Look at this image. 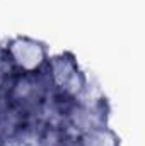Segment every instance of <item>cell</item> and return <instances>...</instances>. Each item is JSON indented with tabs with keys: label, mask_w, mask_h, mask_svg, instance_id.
<instances>
[{
	"label": "cell",
	"mask_w": 145,
	"mask_h": 146,
	"mask_svg": "<svg viewBox=\"0 0 145 146\" xmlns=\"http://www.w3.org/2000/svg\"><path fill=\"white\" fill-rule=\"evenodd\" d=\"M12 65L17 72H34L48 61L44 44L29 37H17L7 44Z\"/></svg>",
	"instance_id": "6da1fadb"
}]
</instances>
